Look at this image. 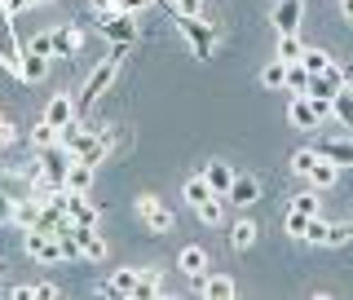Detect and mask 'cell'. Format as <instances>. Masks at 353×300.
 Returning <instances> with one entry per match:
<instances>
[{
  "mask_svg": "<svg viewBox=\"0 0 353 300\" xmlns=\"http://www.w3.org/2000/svg\"><path fill=\"white\" fill-rule=\"evenodd\" d=\"M115 71H119V58H106V62H97L93 71H88V80H84V88L75 93V115H88V110L97 106V97L106 93L110 84H115Z\"/></svg>",
  "mask_w": 353,
  "mask_h": 300,
  "instance_id": "cell-1",
  "label": "cell"
},
{
  "mask_svg": "<svg viewBox=\"0 0 353 300\" xmlns=\"http://www.w3.org/2000/svg\"><path fill=\"white\" fill-rule=\"evenodd\" d=\"M176 31L185 36V44H190V53H194L199 62H212V53H216L212 22H203V18H176Z\"/></svg>",
  "mask_w": 353,
  "mask_h": 300,
  "instance_id": "cell-2",
  "label": "cell"
},
{
  "mask_svg": "<svg viewBox=\"0 0 353 300\" xmlns=\"http://www.w3.org/2000/svg\"><path fill=\"white\" fill-rule=\"evenodd\" d=\"M287 115H292L296 128H318L323 119H331V102H323V97H309V93H292V106H287Z\"/></svg>",
  "mask_w": 353,
  "mask_h": 300,
  "instance_id": "cell-3",
  "label": "cell"
},
{
  "mask_svg": "<svg viewBox=\"0 0 353 300\" xmlns=\"http://www.w3.org/2000/svg\"><path fill=\"white\" fill-rule=\"evenodd\" d=\"M22 252H27L31 261H44V265L66 261L62 239H58V234H49V230H27V239H22Z\"/></svg>",
  "mask_w": 353,
  "mask_h": 300,
  "instance_id": "cell-4",
  "label": "cell"
},
{
  "mask_svg": "<svg viewBox=\"0 0 353 300\" xmlns=\"http://www.w3.org/2000/svg\"><path fill=\"white\" fill-rule=\"evenodd\" d=\"M137 217H141V226L150 230V234H168L172 230V212L168 208H163V199L159 194H137Z\"/></svg>",
  "mask_w": 353,
  "mask_h": 300,
  "instance_id": "cell-5",
  "label": "cell"
},
{
  "mask_svg": "<svg viewBox=\"0 0 353 300\" xmlns=\"http://www.w3.org/2000/svg\"><path fill=\"white\" fill-rule=\"evenodd\" d=\"M102 36L115 40V44H132L137 40V14H128V9H106L102 14Z\"/></svg>",
  "mask_w": 353,
  "mask_h": 300,
  "instance_id": "cell-6",
  "label": "cell"
},
{
  "mask_svg": "<svg viewBox=\"0 0 353 300\" xmlns=\"http://www.w3.org/2000/svg\"><path fill=\"white\" fill-rule=\"evenodd\" d=\"M176 270H181L185 279H194V283H199L208 270H212V261H208V252L199 248V243H190V248H181V252H176Z\"/></svg>",
  "mask_w": 353,
  "mask_h": 300,
  "instance_id": "cell-7",
  "label": "cell"
},
{
  "mask_svg": "<svg viewBox=\"0 0 353 300\" xmlns=\"http://www.w3.org/2000/svg\"><path fill=\"white\" fill-rule=\"evenodd\" d=\"M301 18H305V0H279L274 5V14H270V22H274V31H301Z\"/></svg>",
  "mask_w": 353,
  "mask_h": 300,
  "instance_id": "cell-8",
  "label": "cell"
},
{
  "mask_svg": "<svg viewBox=\"0 0 353 300\" xmlns=\"http://www.w3.org/2000/svg\"><path fill=\"white\" fill-rule=\"evenodd\" d=\"M137 274H141L137 265H124V270H115L97 292H102V296H137Z\"/></svg>",
  "mask_w": 353,
  "mask_h": 300,
  "instance_id": "cell-9",
  "label": "cell"
},
{
  "mask_svg": "<svg viewBox=\"0 0 353 300\" xmlns=\"http://www.w3.org/2000/svg\"><path fill=\"white\" fill-rule=\"evenodd\" d=\"M75 243L84 261H106V239L97 234V226H75Z\"/></svg>",
  "mask_w": 353,
  "mask_h": 300,
  "instance_id": "cell-10",
  "label": "cell"
},
{
  "mask_svg": "<svg viewBox=\"0 0 353 300\" xmlns=\"http://www.w3.org/2000/svg\"><path fill=\"white\" fill-rule=\"evenodd\" d=\"M18 75H22V80H31V84L44 80V75H49V58L22 44V49H18Z\"/></svg>",
  "mask_w": 353,
  "mask_h": 300,
  "instance_id": "cell-11",
  "label": "cell"
},
{
  "mask_svg": "<svg viewBox=\"0 0 353 300\" xmlns=\"http://www.w3.org/2000/svg\"><path fill=\"white\" fill-rule=\"evenodd\" d=\"M256 199H261V181H256V177H234V186H230L225 203H234V208H243V212H248Z\"/></svg>",
  "mask_w": 353,
  "mask_h": 300,
  "instance_id": "cell-12",
  "label": "cell"
},
{
  "mask_svg": "<svg viewBox=\"0 0 353 300\" xmlns=\"http://www.w3.org/2000/svg\"><path fill=\"white\" fill-rule=\"evenodd\" d=\"M40 119H49L53 128L71 124V119H75V97H71V93H53V97H49V106H44V115H40Z\"/></svg>",
  "mask_w": 353,
  "mask_h": 300,
  "instance_id": "cell-13",
  "label": "cell"
},
{
  "mask_svg": "<svg viewBox=\"0 0 353 300\" xmlns=\"http://www.w3.org/2000/svg\"><path fill=\"white\" fill-rule=\"evenodd\" d=\"M93 177H97V163H88V159H71V172H66V190L88 194V190H93Z\"/></svg>",
  "mask_w": 353,
  "mask_h": 300,
  "instance_id": "cell-14",
  "label": "cell"
},
{
  "mask_svg": "<svg viewBox=\"0 0 353 300\" xmlns=\"http://www.w3.org/2000/svg\"><path fill=\"white\" fill-rule=\"evenodd\" d=\"M336 177H340V163H336V159H327V154H318V163H314V172H309V177H305V181H309V186H314V190H318V194H323V190H331V186H336Z\"/></svg>",
  "mask_w": 353,
  "mask_h": 300,
  "instance_id": "cell-15",
  "label": "cell"
},
{
  "mask_svg": "<svg viewBox=\"0 0 353 300\" xmlns=\"http://www.w3.org/2000/svg\"><path fill=\"white\" fill-rule=\"evenodd\" d=\"M203 177H208V186H212V190L221 194V199H225L230 194V186H234V168H230V163L225 159H212V163H208V168H203Z\"/></svg>",
  "mask_w": 353,
  "mask_h": 300,
  "instance_id": "cell-16",
  "label": "cell"
},
{
  "mask_svg": "<svg viewBox=\"0 0 353 300\" xmlns=\"http://www.w3.org/2000/svg\"><path fill=\"white\" fill-rule=\"evenodd\" d=\"M49 36H53V58H71V53L84 44V36L71 27V22H66V27H53Z\"/></svg>",
  "mask_w": 353,
  "mask_h": 300,
  "instance_id": "cell-17",
  "label": "cell"
},
{
  "mask_svg": "<svg viewBox=\"0 0 353 300\" xmlns=\"http://www.w3.org/2000/svg\"><path fill=\"white\" fill-rule=\"evenodd\" d=\"M194 287H199L203 296H212V300H230V296L239 292V287H234V279H225V274H203V279H199Z\"/></svg>",
  "mask_w": 353,
  "mask_h": 300,
  "instance_id": "cell-18",
  "label": "cell"
},
{
  "mask_svg": "<svg viewBox=\"0 0 353 300\" xmlns=\"http://www.w3.org/2000/svg\"><path fill=\"white\" fill-rule=\"evenodd\" d=\"M154 296H163V270L159 265H150V270L137 274V296L132 300H154Z\"/></svg>",
  "mask_w": 353,
  "mask_h": 300,
  "instance_id": "cell-19",
  "label": "cell"
},
{
  "mask_svg": "<svg viewBox=\"0 0 353 300\" xmlns=\"http://www.w3.org/2000/svg\"><path fill=\"white\" fill-rule=\"evenodd\" d=\"M331 119H336L340 128H349V132H353V88H349V84L340 88L336 97H331Z\"/></svg>",
  "mask_w": 353,
  "mask_h": 300,
  "instance_id": "cell-20",
  "label": "cell"
},
{
  "mask_svg": "<svg viewBox=\"0 0 353 300\" xmlns=\"http://www.w3.org/2000/svg\"><path fill=\"white\" fill-rule=\"evenodd\" d=\"M256 234H261V230H256V221H252V217H243V221H234V230H230V248H234V252H248L252 243H256Z\"/></svg>",
  "mask_w": 353,
  "mask_h": 300,
  "instance_id": "cell-21",
  "label": "cell"
},
{
  "mask_svg": "<svg viewBox=\"0 0 353 300\" xmlns=\"http://www.w3.org/2000/svg\"><path fill=\"white\" fill-rule=\"evenodd\" d=\"M36 221H40V199L36 194H31V199H18V203H14V226L36 230Z\"/></svg>",
  "mask_w": 353,
  "mask_h": 300,
  "instance_id": "cell-22",
  "label": "cell"
},
{
  "mask_svg": "<svg viewBox=\"0 0 353 300\" xmlns=\"http://www.w3.org/2000/svg\"><path fill=\"white\" fill-rule=\"evenodd\" d=\"M97 217H102V212L88 203V194H75L71 190V221H75V226H97Z\"/></svg>",
  "mask_w": 353,
  "mask_h": 300,
  "instance_id": "cell-23",
  "label": "cell"
},
{
  "mask_svg": "<svg viewBox=\"0 0 353 300\" xmlns=\"http://www.w3.org/2000/svg\"><path fill=\"white\" fill-rule=\"evenodd\" d=\"M305 49H309V44L301 40V31H283V36H279V58L283 62H301Z\"/></svg>",
  "mask_w": 353,
  "mask_h": 300,
  "instance_id": "cell-24",
  "label": "cell"
},
{
  "mask_svg": "<svg viewBox=\"0 0 353 300\" xmlns=\"http://www.w3.org/2000/svg\"><path fill=\"white\" fill-rule=\"evenodd\" d=\"M212 194H216V190L208 186V177H203V172H199V177H190V181H185V190H181V199H185L190 208H199L203 199H212Z\"/></svg>",
  "mask_w": 353,
  "mask_h": 300,
  "instance_id": "cell-25",
  "label": "cell"
},
{
  "mask_svg": "<svg viewBox=\"0 0 353 300\" xmlns=\"http://www.w3.org/2000/svg\"><path fill=\"white\" fill-rule=\"evenodd\" d=\"M314 150L327 154V159H336L340 168H345V163H353V137H349V141H318Z\"/></svg>",
  "mask_w": 353,
  "mask_h": 300,
  "instance_id": "cell-26",
  "label": "cell"
},
{
  "mask_svg": "<svg viewBox=\"0 0 353 300\" xmlns=\"http://www.w3.org/2000/svg\"><path fill=\"white\" fill-rule=\"evenodd\" d=\"M194 212H199V221H203V226H221V217H225V199L212 194V199H203Z\"/></svg>",
  "mask_w": 353,
  "mask_h": 300,
  "instance_id": "cell-27",
  "label": "cell"
},
{
  "mask_svg": "<svg viewBox=\"0 0 353 300\" xmlns=\"http://www.w3.org/2000/svg\"><path fill=\"white\" fill-rule=\"evenodd\" d=\"M49 146H58V128H53L49 119H40V124L31 128V150H49Z\"/></svg>",
  "mask_w": 353,
  "mask_h": 300,
  "instance_id": "cell-28",
  "label": "cell"
},
{
  "mask_svg": "<svg viewBox=\"0 0 353 300\" xmlns=\"http://www.w3.org/2000/svg\"><path fill=\"white\" fill-rule=\"evenodd\" d=\"M327 234H331V221H323V212L309 217V226H305V243H314V248H327Z\"/></svg>",
  "mask_w": 353,
  "mask_h": 300,
  "instance_id": "cell-29",
  "label": "cell"
},
{
  "mask_svg": "<svg viewBox=\"0 0 353 300\" xmlns=\"http://www.w3.org/2000/svg\"><path fill=\"white\" fill-rule=\"evenodd\" d=\"M261 84H265V88H287V62L274 58V62L261 71Z\"/></svg>",
  "mask_w": 353,
  "mask_h": 300,
  "instance_id": "cell-30",
  "label": "cell"
},
{
  "mask_svg": "<svg viewBox=\"0 0 353 300\" xmlns=\"http://www.w3.org/2000/svg\"><path fill=\"white\" fill-rule=\"evenodd\" d=\"M301 66H305L309 75H323L327 66H331V58H327L323 49H305V53H301Z\"/></svg>",
  "mask_w": 353,
  "mask_h": 300,
  "instance_id": "cell-31",
  "label": "cell"
},
{
  "mask_svg": "<svg viewBox=\"0 0 353 300\" xmlns=\"http://www.w3.org/2000/svg\"><path fill=\"white\" fill-rule=\"evenodd\" d=\"M314 163H318V150H309V146L292 154V172L296 177H309V172H314Z\"/></svg>",
  "mask_w": 353,
  "mask_h": 300,
  "instance_id": "cell-32",
  "label": "cell"
},
{
  "mask_svg": "<svg viewBox=\"0 0 353 300\" xmlns=\"http://www.w3.org/2000/svg\"><path fill=\"white\" fill-rule=\"evenodd\" d=\"M287 88H292V93H305L309 88V71L301 62H287Z\"/></svg>",
  "mask_w": 353,
  "mask_h": 300,
  "instance_id": "cell-33",
  "label": "cell"
},
{
  "mask_svg": "<svg viewBox=\"0 0 353 300\" xmlns=\"http://www.w3.org/2000/svg\"><path fill=\"white\" fill-rule=\"evenodd\" d=\"M283 226H287V234H292V239H301V243H305V226H309V217H305V212H296V208H287Z\"/></svg>",
  "mask_w": 353,
  "mask_h": 300,
  "instance_id": "cell-34",
  "label": "cell"
},
{
  "mask_svg": "<svg viewBox=\"0 0 353 300\" xmlns=\"http://www.w3.org/2000/svg\"><path fill=\"white\" fill-rule=\"evenodd\" d=\"M292 208H296V212H305V217H318V190L296 194V199H292Z\"/></svg>",
  "mask_w": 353,
  "mask_h": 300,
  "instance_id": "cell-35",
  "label": "cell"
},
{
  "mask_svg": "<svg viewBox=\"0 0 353 300\" xmlns=\"http://www.w3.org/2000/svg\"><path fill=\"white\" fill-rule=\"evenodd\" d=\"M172 14L176 18H203V0H176Z\"/></svg>",
  "mask_w": 353,
  "mask_h": 300,
  "instance_id": "cell-36",
  "label": "cell"
},
{
  "mask_svg": "<svg viewBox=\"0 0 353 300\" xmlns=\"http://www.w3.org/2000/svg\"><path fill=\"white\" fill-rule=\"evenodd\" d=\"M345 243H353V226H331L327 248H345Z\"/></svg>",
  "mask_w": 353,
  "mask_h": 300,
  "instance_id": "cell-37",
  "label": "cell"
},
{
  "mask_svg": "<svg viewBox=\"0 0 353 300\" xmlns=\"http://www.w3.org/2000/svg\"><path fill=\"white\" fill-rule=\"evenodd\" d=\"M27 5H36V0H0V18H18Z\"/></svg>",
  "mask_w": 353,
  "mask_h": 300,
  "instance_id": "cell-38",
  "label": "cell"
},
{
  "mask_svg": "<svg viewBox=\"0 0 353 300\" xmlns=\"http://www.w3.org/2000/svg\"><path fill=\"white\" fill-rule=\"evenodd\" d=\"M14 203H18V199L0 186V226H5V221H14Z\"/></svg>",
  "mask_w": 353,
  "mask_h": 300,
  "instance_id": "cell-39",
  "label": "cell"
},
{
  "mask_svg": "<svg viewBox=\"0 0 353 300\" xmlns=\"http://www.w3.org/2000/svg\"><path fill=\"white\" fill-rule=\"evenodd\" d=\"M27 49H36V53H44V58H53V36H36V40H27Z\"/></svg>",
  "mask_w": 353,
  "mask_h": 300,
  "instance_id": "cell-40",
  "label": "cell"
},
{
  "mask_svg": "<svg viewBox=\"0 0 353 300\" xmlns=\"http://www.w3.org/2000/svg\"><path fill=\"white\" fill-rule=\"evenodd\" d=\"M14 137H18V132H14V124H9V119L0 115V146H9V141H14Z\"/></svg>",
  "mask_w": 353,
  "mask_h": 300,
  "instance_id": "cell-41",
  "label": "cell"
},
{
  "mask_svg": "<svg viewBox=\"0 0 353 300\" xmlns=\"http://www.w3.org/2000/svg\"><path fill=\"white\" fill-rule=\"evenodd\" d=\"M36 296L40 300H53V296H58V287H53V283H36Z\"/></svg>",
  "mask_w": 353,
  "mask_h": 300,
  "instance_id": "cell-42",
  "label": "cell"
},
{
  "mask_svg": "<svg viewBox=\"0 0 353 300\" xmlns=\"http://www.w3.org/2000/svg\"><path fill=\"white\" fill-rule=\"evenodd\" d=\"M340 9H345V18L353 22V0H340Z\"/></svg>",
  "mask_w": 353,
  "mask_h": 300,
  "instance_id": "cell-43",
  "label": "cell"
},
{
  "mask_svg": "<svg viewBox=\"0 0 353 300\" xmlns=\"http://www.w3.org/2000/svg\"><path fill=\"white\" fill-rule=\"evenodd\" d=\"M0 296H9V287H5V283H0Z\"/></svg>",
  "mask_w": 353,
  "mask_h": 300,
  "instance_id": "cell-44",
  "label": "cell"
},
{
  "mask_svg": "<svg viewBox=\"0 0 353 300\" xmlns=\"http://www.w3.org/2000/svg\"><path fill=\"white\" fill-rule=\"evenodd\" d=\"M168 5H176V0H168Z\"/></svg>",
  "mask_w": 353,
  "mask_h": 300,
  "instance_id": "cell-45",
  "label": "cell"
}]
</instances>
